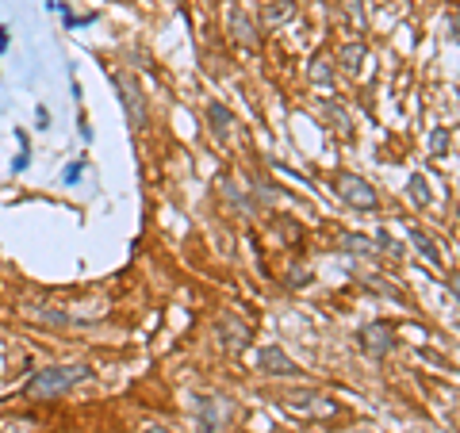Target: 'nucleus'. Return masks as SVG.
<instances>
[{
	"mask_svg": "<svg viewBox=\"0 0 460 433\" xmlns=\"http://www.w3.org/2000/svg\"><path fill=\"white\" fill-rule=\"evenodd\" d=\"M84 376H89L84 365H47L27 380V395L31 399H58V395H66L74 384H81Z\"/></svg>",
	"mask_w": 460,
	"mask_h": 433,
	"instance_id": "nucleus-1",
	"label": "nucleus"
},
{
	"mask_svg": "<svg viewBox=\"0 0 460 433\" xmlns=\"http://www.w3.org/2000/svg\"><path fill=\"white\" fill-rule=\"evenodd\" d=\"M115 89H119V100H123V111H127V123L135 127H146V100H142V84L135 74H115Z\"/></svg>",
	"mask_w": 460,
	"mask_h": 433,
	"instance_id": "nucleus-2",
	"label": "nucleus"
},
{
	"mask_svg": "<svg viewBox=\"0 0 460 433\" xmlns=\"http://www.w3.org/2000/svg\"><path fill=\"white\" fill-rule=\"evenodd\" d=\"M334 189H338V196H341L349 208L368 211V208H376V204H380L376 189H372V184H368L365 177H353V172H341V177L334 181Z\"/></svg>",
	"mask_w": 460,
	"mask_h": 433,
	"instance_id": "nucleus-3",
	"label": "nucleus"
},
{
	"mask_svg": "<svg viewBox=\"0 0 460 433\" xmlns=\"http://www.w3.org/2000/svg\"><path fill=\"white\" fill-rule=\"evenodd\" d=\"M230 418H234L230 399H223V395H204L199 399V426H204V433H223L230 426Z\"/></svg>",
	"mask_w": 460,
	"mask_h": 433,
	"instance_id": "nucleus-4",
	"label": "nucleus"
},
{
	"mask_svg": "<svg viewBox=\"0 0 460 433\" xmlns=\"http://www.w3.org/2000/svg\"><path fill=\"white\" fill-rule=\"evenodd\" d=\"M361 345H365V353H372V357H387V353L395 349L392 326H384V323H368V326H361Z\"/></svg>",
	"mask_w": 460,
	"mask_h": 433,
	"instance_id": "nucleus-5",
	"label": "nucleus"
},
{
	"mask_svg": "<svg viewBox=\"0 0 460 433\" xmlns=\"http://www.w3.org/2000/svg\"><path fill=\"white\" fill-rule=\"evenodd\" d=\"M219 338H223L226 349L238 353V349H246V345H250V326L242 323L238 314H223V319H219Z\"/></svg>",
	"mask_w": 460,
	"mask_h": 433,
	"instance_id": "nucleus-6",
	"label": "nucleus"
},
{
	"mask_svg": "<svg viewBox=\"0 0 460 433\" xmlns=\"http://www.w3.org/2000/svg\"><path fill=\"white\" fill-rule=\"evenodd\" d=\"M257 368L269 372V376H292V372H299V368L292 365V360L284 357L280 345H265L261 357H257Z\"/></svg>",
	"mask_w": 460,
	"mask_h": 433,
	"instance_id": "nucleus-7",
	"label": "nucleus"
},
{
	"mask_svg": "<svg viewBox=\"0 0 460 433\" xmlns=\"http://www.w3.org/2000/svg\"><path fill=\"white\" fill-rule=\"evenodd\" d=\"M230 35H234L246 50H257V27L246 12H230Z\"/></svg>",
	"mask_w": 460,
	"mask_h": 433,
	"instance_id": "nucleus-8",
	"label": "nucleus"
},
{
	"mask_svg": "<svg viewBox=\"0 0 460 433\" xmlns=\"http://www.w3.org/2000/svg\"><path fill=\"white\" fill-rule=\"evenodd\" d=\"M208 123H211L215 138H226L230 131H234V115H230L223 104H208Z\"/></svg>",
	"mask_w": 460,
	"mask_h": 433,
	"instance_id": "nucleus-9",
	"label": "nucleus"
},
{
	"mask_svg": "<svg viewBox=\"0 0 460 433\" xmlns=\"http://www.w3.org/2000/svg\"><path fill=\"white\" fill-rule=\"evenodd\" d=\"M338 62H341V69L345 74H361V62H365V47L361 42H349V47H341V54H338Z\"/></svg>",
	"mask_w": 460,
	"mask_h": 433,
	"instance_id": "nucleus-10",
	"label": "nucleus"
},
{
	"mask_svg": "<svg viewBox=\"0 0 460 433\" xmlns=\"http://www.w3.org/2000/svg\"><path fill=\"white\" fill-rule=\"evenodd\" d=\"M411 242H414V250H419V253L426 257V261H429V265H438V261H441V253H438V245H434V238H426V234H422V230H411Z\"/></svg>",
	"mask_w": 460,
	"mask_h": 433,
	"instance_id": "nucleus-11",
	"label": "nucleus"
},
{
	"mask_svg": "<svg viewBox=\"0 0 460 433\" xmlns=\"http://www.w3.org/2000/svg\"><path fill=\"white\" fill-rule=\"evenodd\" d=\"M411 199L419 208H429V184H426L422 172H414V177H411Z\"/></svg>",
	"mask_w": 460,
	"mask_h": 433,
	"instance_id": "nucleus-12",
	"label": "nucleus"
},
{
	"mask_svg": "<svg viewBox=\"0 0 460 433\" xmlns=\"http://www.w3.org/2000/svg\"><path fill=\"white\" fill-rule=\"evenodd\" d=\"M345 250H349V253H376V242L361 238V234H349V238H345Z\"/></svg>",
	"mask_w": 460,
	"mask_h": 433,
	"instance_id": "nucleus-13",
	"label": "nucleus"
},
{
	"mask_svg": "<svg viewBox=\"0 0 460 433\" xmlns=\"http://www.w3.org/2000/svg\"><path fill=\"white\" fill-rule=\"evenodd\" d=\"M311 81L314 84H330V81H334V74H330V62H323V57H319V62L311 66Z\"/></svg>",
	"mask_w": 460,
	"mask_h": 433,
	"instance_id": "nucleus-14",
	"label": "nucleus"
},
{
	"mask_svg": "<svg viewBox=\"0 0 460 433\" xmlns=\"http://www.w3.org/2000/svg\"><path fill=\"white\" fill-rule=\"evenodd\" d=\"M445 150H449V135H445V131H434V138H429V154L441 157Z\"/></svg>",
	"mask_w": 460,
	"mask_h": 433,
	"instance_id": "nucleus-15",
	"label": "nucleus"
},
{
	"mask_svg": "<svg viewBox=\"0 0 460 433\" xmlns=\"http://www.w3.org/2000/svg\"><path fill=\"white\" fill-rule=\"evenodd\" d=\"M345 12L357 20V27H365V12H361V0H345Z\"/></svg>",
	"mask_w": 460,
	"mask_h": 433,
	"instance_id": "nucleus-16",
	"label": "nucleus"
},
{
	"mask_svg": "<svg viewBox=\"0 0 460 433\" xmlns=\"http://www.w3.org/2000/svg\"><path fill=\"white\" fill-rule=\"evenodd\" d=\"M449 287H453V296L460 299V272H453V277H449Z\"/></svg>",
	"mask_w": 460,
	"mask_h": 433,
	"instance_id": "nucleus-17",
	"label": "nucleus"
},
{
	"mask_svg": "<svg viewBox=\"0 0 460 433\" xmlns=\"http://www.w3.org/2000/svg\"><path fill=\"white\" fill-rule=\"evenodd\" d=\"M449 31H456V42H460V20H449Z\"/></svg>",
	"mask_w": 460,
	"mask_h": 433,
	"instance_id": "nucleus-18",
	"label": "nucleus"
},
{
	"mask_svg": "<svg viewBox=\"0 0 460 433\" xmlns=\"http://www.w3.org/2000/svg\"><path fill=\"white\" fill-rule=\"evenodd\" d=\"M146 433H165V429H146Z\"/></svg>",
	"mask_w": 460,
	"mask_h": 433,
	"instance_id": "nucleus-19",
	"label": "nucleus"
}]
</instances>
